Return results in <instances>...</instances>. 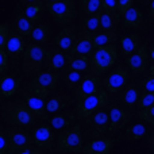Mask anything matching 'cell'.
I'll list each match as a JSON object with an SVG mask.
<instances>
[{
  "instance_id": "30bf717a",
  "label": "cell",
  "mask_w": 154,
  "mask_h": 154,
  "mask_svg": "<svg viewBox=\"0 0 154 154\" xmlns=\"http://www.w3.org/2000/svg\"><path fill=\"white\" fill-rule=\"evenodd\" d=\"M32 138L34 143L38 149L43 152H51L53 147H56V134L54 128L50 126V123H39L32 130Z\"/></svg>"
},
{
  "instance_id": "d590c367",
  "label": "cell",
  "mask_w": 154,
  "mask_h": 154,
  "mask_svg": "<svg viewBox=\"0 0 154 154\" xmlns=\"http://www.w3.org/2000/svg\"><path fill=\"white\" fill-rule=\"evenodd\" d=\"M82 79H84V76H82L81 72L69 70V72H66V75L64 76V82L69 89H76V88L81 84Z\"/></svg>"
},
{
  "instance_id": "1f68e13d",
  "label": "cell",
  "mask_w": 154,
  "mask_h": 154,
  "mask_svg": "<svg viewBox=\"0 0 154 154\" xmlns=\"http://www.w3.org/2000/svg\"><path fill=\"white\" fill-rule=\"evenodd\" d=\"M91 69V57L88 56H73L68 66V72L73 70V72H87Z\"/></svg>"
},
{
  "instance_id": "5b68a950",
  "label": "cell",
  "mask_w": 154,
  "mask_h": 154,
  "mask_svg": "<svg viewBox=\"0 0 154 154\" xmlns=\"http://www.w3.org/2000/svg\"><path fill=\"white\" fill-rule=\"evenodd\" d=\"M118 60V48L115 45L95 49L91 56V70L93 75H103L115 65Z\"/></svg>"
},
{
  "instance_id": "c3c4849f",
  "label": "cell",
  "mask_w": 154,
  "mask_h": 154,
  "mask_svg": "<svg viewBox=\"0 0 154 154\" xmlns=\"http://www.w3.org/2000/svg\"><path fill=\"white\" fill-rule=\"evenodd\" d=\"M149 54H150V60H153V61H154V45L152 46V48H150Z\"/></svg>"
},
{
  "instance_id": "db71d44e",
  "label": "cell",
  "mask_w": 154,
  "mask_h": 154,
  "mask_svg": "<svg viewBox=\"0 0 154 154\" xmlns=\"http://www.w3.org/2000/svg\"><path fill=\"white\" fill-rule=\"evenodd\" d=\"M2 2H3V0H2Z\"/></svg>"
},
{
  "instance_id": "ffe728a7",
  "label": "cell",
  "mask_w": 154,
  "mask_h": 154,
  "mask_svg": "<svg viewBox=\"0 0 154 154\" xmlns=\"http://www.w3.org/2000/svg\"><path fill=\"white\" fill-rule=\"evenodd\" d=\"M114 146V141L111 138H96L87 142L82 153L84 154H109Z\"/></svg>"
},
{
  "instance_id": "ba28073f",
  "label": "cell",
  "mask_w": 154,
  "mask_h": 154,
  "mask_svg": "<svg viewBox=\"0 0 154 154\" xmlns=\"http://www.w3.org/2000/svg\"><path fill=\"white\" fill-rule=\"evenodd\" d=\"M48 12L53 20L60 26L72 23L77 16V8L75 0H61V2L48 4Z\"/></svg>"
},
{
  "instance_id": "4316f807",
  "label": "cell",
  "mask_w": 154,
  "mask_h": 154,
  "mask_svg": "<svg viewBox=\"0 0 154 154\" xmlns=\"http://www.w3.org/2000/svg\"><path fill=\"white\" fill-rule=\"evenodd\" d=\"M46 10H48V7H46L45 2L43 0H37V2L32 3H27L26 7H24V14L32 23H37L39 19H42Z\"/></svg>"
},
{
  "instance_id": "d4e9b609",
  "label": "cell",
  "mask_w": 154,
  "mask_h": 154,
  "mask_svg": "<svg viewBox=\"0 0 154 154\" xmlns=\"http://www.w3.org/2000/svg\"><path fill=\"white\" fill-rule=\"evenodd\" d=\"M34 23L27 18L24 11L18 10L15 12V30L22 34L23 37H31L32 30H34Z\"/></svg>"
},
{
  "instance_id": "44dd1931",
  "label": "cell",
  "mask_w": 154,
  "mask_h": 154,
  "mask_svg": "<svg viewBox=\"0 0 154 154\" xmlns=\"http://www.w3.org/2000/svg\"><path fill=\"white\" fill-rule=\"evenodd\" d=\"M20 88V80L12 75H3L0 77V96L2 99H8L16 95Z\"/></svg>"
},
{
  "instance_id": "277c9868",
  "label": "cell",
  "mask_w": 154,
  "mask_h": 154,
  "mask_svg": "<svg viewBox=\"0 0 154 154\" xmlns=\"http://www.w3.org/2000/svg\"><path fill=\"white\" fill-rule=\"evenodd\" d=\"M48 49L39 43H29L23 53L22 68L26 76H35L42 72V66L45 65Z\"/></svg>"
},
{
  "instance_id": "ee69618b",
  "label": "cell",
  "mask_w": 154,
  "mask_h": 154,
  "mask_svg": "<svg viewBox=\"0 0 154 154\" xmlns=\"http://www.w3.org/2000/svg\"><path fill=\"white\" fill-rule=\"evenodd\" d=\"M142 89L143 92H154V76H147L142 80Z\"/></svg>"
},
{
  "instance_id": "83f0119b",
  "label": "cell",
  "mask_w": 154,
  "mask_h": 154,
  "mask_svg": "<svg viewBox=\"0 0 154 154\" xmlns=\"http://www.w3.org/2000/svg\"><path fill=\"white\" fill-rule=\"evenodd\" d=\"M146 134H147V127L145 126V123H134V125L128 126V127L126 128L122 139H126V141H130V142H135V141H139V139L145 138Z\"/></svg>"
},
{
  "instance_id": "11a10c76",
  "label": "cell",
  "mask_w": 154,
  "mask_h": 154,
  "mask_svg": "<svg viewBox=\"0 0 154 154\" xmlns=\"http://www.w3.org/2000/svg\"><path fill=\"white\" fill-rule=\"evenodd\" d=\"M8 154H10V153H8Z\"/></svg>"
},
{
  "instance_id": "ac0fdd59",
  "label": "cell",
  "mask_w": 154,
  "mask_h": 154,
  "mask_svg": "<svg viewBox=\"0 0 154 154\" xmlns=\"http://www.w3.org/2000/svg\"><path fill=\"white\" fill-rule=\"evenodd\" d=\"M75 97H72L70 95L65 92H60V93H56V95L50 96L46 101V109H48V114H51V115H56L58 112L64 111L68 106L73 103Z\"/></svg>"
},
{
  "instance_id": "484cf974",
  "label": "cell",
  "mask_w": 154,
  "mask_h": 154,
  "mask_svg": "<svg viewBox=\"0 0 154 154\" xmlns=\"http://www.w3.org/2000/svg\"><path fill=\"white\" fill-rule=\"evenodd\" d=\"M139 46H141V35L137 34V32L126 35L120 41L122 54L125 57H130L131 54H134L139 49Z\"/></svg>"
},
{
  "instance_id": "681fc988",
  "label": "cell",
  "mask_w": 154,
  "mask_h": 154,
  "mask_svg": "<svg viewBox=\"0 0 154 154\" xmlns=\"http://www.w3.org/2000/svg\"><path fill=\"white\" fill-rule=\"evenodd\" d=\"M45 2V4H53V3H57V2H61V0H43Z\"/></svg>"
},
{
  "instance_id": "8fae6325",
  "label": "cell",
  "mask_w": 154,
  "mask_h": 154,
  "mask_svg": "<svg viewBox=\"0 0 154 154\" xmlns=\"http://www.w3.org/2000/svg\"><path fill=\"white\" fill-rule=\"evenodd\" d=\"M101 84H103V80L97 75H93V73L85 75L81 84L73 91V97L76 101H80L88 96L95 95L101 89Z\"/></svg>"
},
{
  "instance_id": "b9f144b4",
  "label": "cell",
  "mask_w": 154,
  "mask_h": 154,
  "mask_svg": "<svg viewBox=\"0 0 154 154\" xmlns=\"http://www.w3.org/2000/svg\"><path fill=\"white\" fill-rule=\"evenodd\" d=\"M8 56L10 54L7 53L5 49H0V73H2V76L5 75V72L8 70V66H10V64H8Z\"/></svg>"
},
{
  "instance_id": "7dc6e473",
  "label": "cell",
  "mask_w": 154,
  "mask_h": 154,
  "mask_svg": "<svg viewBox=\"0 0 154 154\" xmlns=\"http://www.w3.org/2000/svg\"><path fill=\"white\" fill-rule=\"evenodd\" d=\"M149 147L152 149V152L154 153V131H153L152 135H150V139H149Z\"/></svg>"
},
{
  "instance_id": "4fadbf2b",
  "label": "cell",
  "mask_w": 154,
  "mask_h": 154,
  "mask_svg": "<svg viewBox=\"0 0 154 154\" xmlns=\"http://www.w3.org/2000/svg\"><path fill=\"white\" fill-rule=\"evenodd\" d=\"M95 45H93V34L85 29H81L77 32L76 42L73 45L72 50L69 51L72 56H88L91 57L95 51Z\"/></svg>"
},
{
  "instance_id": "603a6c76",
  "label": "cell",
  "mask_w": 154,
  "mask_h": 154,
  "mask_svg": "<svg viewBox=\"0 0 154 154\" xmlns=\"http://www.w3.org/2000/svg\"><path fill=\"white\" fill-rule=\"evenodd\" d=\"M27 45H26V39L22 34H19L18 31H11V37L7 42V46H5V50L10 56L12 57H18V56H23L24 50H26Z\"/></svg>"
},
{
  "instance_id": "7402d4cb",
  "label": "cell",
  "mask_w": 154,
  "mask_h": 154,
  "mask_svg": "<svg viewBox=\"0 0 154 154\" xmlns=\"http://www.w3.org/2000/svg\"><path fill=\"white\" fill-rule=\"evenodd\" d=\"M79 119L76 115V111H69V109H64V111L58 112V114L53 115V118L50 119V126L54 130H65L66 127H69L72 123H75V120Z\"/></svg>"
},
{
  "instance_id": "ab89813d",
  "label": "cell",
  "mask_w": 154,
  "mask_h": 154,
  "mask_svg": "<svg viewBox=\"0 0 154 154\" xmlns=\"http://www.w3.org/2000/svg\"><path fill=\"white\" fill-rule=\"evenodd\" d=\"M101 11L108 14H119L118 12V0H101Z\"/></svg>"
},
{
  "instance_id": "f5cc1de1",
  "label": "cell",
  "mask_w": 154,
  "mask_h": 154,
  "mask_svg": "<svg viewBox=\"0 0 154 154\" xmlns=\"http://www.w3.org/2000/svg\"><path fill=\"white\" fill-rule=\"evenodd\" d=\"M24 3H32V2H37V0H23Z\"/></svg>"
},
{
  "instance_id": "5bb4252c",
  "label": "cell",
  "mask_w": 154,
  "mask_h": 154,
  "mask_svg": "<svg viewBox=\"0 0 154 154\" xmlns=\"http://www.w3.org/2000/svg\"><path fill=\"white\" fill-rule=\"evenodd\" d=\"M72 57L73 56L70 53L62 51L60 49H50V50H48L45 66L48 68V70H53V72L66 70Z\"/></svg>"
},
{
  "instance_id": "d6986e66",
  "label": "cell",
  "mask_w": 154,
  "mask_h": 154,
  "mask_svg": "<svg viewBox=\"0 0 154 154\" xmlns=\"http://www.w3.org/2000/svg\"><path fill=\"white\" fill-rule=\"evenodd\" d=\"M76 38H77V32L75 27H64L54 37V42H56L57 48L60 50L69 53L76 42Z\"/></svg>"
},
{
  "instance_id": "cb8c5ba5",
  "label": "cell",
  "mask_w": 154,
  "mask_h": 154,
  "mask_svg": "<svg viewBox=\"0 0 154 154\" xmlns=\"http://www.w3.org/2000/svg\"><path fill=\"white\" fill-rule=\"evenodd\" d=\"M143 23V14L139 8L131 7L127 12L123 15V26L130 30H138L141 29Z\"/></svg>"
},
{
  "instance_id": "8d00e7d4",
  "label": "cell",
  "mask_w": 154,
  "mask_h": 154,
  "mask_svg": "<svg viewBox=\"0 0 154 154\" xmlns=\"http://www.w3.org/2000/svg\"><path fill=\"white\" fill-rule=\"evenodd\" d=\"M137 107H138L139 109L154 107V92H143L142 93L139 100H138Z\"/></svg>"
},
{
  "instance_id": "f546056e",
  "label": "cell",
  "mask_w": 154,
  "mask_h": 154,
  "mask_svg": "<svg viewBox=\"0 0 154 154\" xmlns=\"http://www.w3.org/2000/svg\"><path fill=\"white\" fill-rule=\"evenodd\" d=\"M51 34V29L49 26V23L43 22V23H39L34 27L31 34V39L34 41V43H39V45H45L49 41V37Z\"/></svg>"
},
{
  "instance_id": "74e56055",
  "label": "cell",
  "mask_w": 154,
  "mask_h": 154,
  "mask_svg": "<svg viewBox=\"0 0 154 154\" xmlns=\"http://www.w3.org/2000/svg\"><path fill=\"white\" fill-rule=\"evenodd\" d=\"M11 37V31H10V24L3 22L0 24V49H5L7 42Z\"/></svg>"
},
{
  "instance_id": "e0dca14e",
  "label": "cell",
  "mask_w": 154,
  "mask_h": 154,
  "mask_svg": "<svg viewBox=\"0 0 154 154\" xmlns=\"http://www.w3.org/2000/svg\"><path fill=\"white\" fill-rule=\"evenodd\" d=\"M131 114L125 108L120 107H112L109 111V134H116L126 128V126L130 123Z\"/></svg>"
},
{
  "instance_id": "bcb514c9",
  "label": "cell",
  "mask_w": 154,
  "mask_h": 154,
  "mask_svg": "<svg viewBox=\"0 0 154 154\" xmlns=\"http://www.w3.org/2000/svg\"><path fill=\"white\" fill-rule=\"evenodd\" d=\"M149 16L154 20V0H152L149 4Z\"/></svg>"
},
{
  "instance_id": "9a60e30c",
  "label": "cell",
  "mask_w": 154,
  "mask_h": 154,
  "mask_svg": "<svg viewBox=\"0 0 154 154\" xmlns=\"http://www.w3.org/2000/svg\"><path fill=\"white\" fill-rule=\"evenodd\" d=\"M149 61H150V54L147 51L146 45H141L135 53L131 54L126 60L128 69L133 73H143L149 68Z\"/></svg>"
},
{
  "instance_id": "7c38bea8",
  "label": "cell",
  "mask_w": 154,
  "mask_h": 154,
  "mask_svg": "<svg viewBox=\"0 0 154 154\" xmlns=\"http://www.w3.org/2000/svg\"><path fill=\"white\" fill-rule=\"evenodd\" d=\"M127 81H128V72L123 65L116 66L108 76L104 79L103 84L106 87V91L111 95H115L119 91H123L127 87Z\"/></svg>"
},
{
  "instance_id": "836d02e7",
  "label": "cell",
  "mask_w": 154,
  "mask_h": 154,
  "mask_svg": "<svg viewBox=\"0 0 154 154\" xmlns=\"http://www.w3.org/2000/svg\"><path fill=\"white\" fill-rule=\"evenodd\" d=\"M82 29L91 31L92 34H96L101 30V12L96 14V15L85 16L84 22H82Z\"/></svg>"
},
{
  "instance_id": "816d5d0a",
  "label": "cell",
  "mask_w": 154,
  "mask_h": 154,
  "mask_svg": "<svg viewBox=\"0 0 154 154\" xmlns=\"http://www.w3.org/2000/svg\"><path fill=\"white\" fill-rule=\"evenodd\" d=\"M139 3H142V4H147V3H149L150 4V2H152V0H138Z\"/></svg>"
},
{
  "instance_id": "2e32d148",
  "label": "cell",
  "mask_w": 154,
  "mask_h": 154,
  "mask_svg": "<svg viewBox=\"0 0 154 154\" xmlns=\"http://www.w3.org/2000/svg\"><path fill=\"white\" fill-rule=\"evenodd\" d=\"M20 99L27 104V107L31 109L32 114L37 118H39V119H45L46 118V115H48V109H46V101H48V99L32 95V93L27 92L26 89L22 91Z\"/></svg>"
},
{
  "instance_id": "e575fe53",
  "label": "cell",
  "mask_w": 154,
  "mask_h": 154,
  "mask_svg": "<svg viewBox=\"0 0 154 154\" xmlns=\"http://www.w3.org/2000/svg\"><path fill=\"white\" fill-rule=\"evenodd\" d=\"M119 14L101 12V31H114L119 22Z\"/></svg>"
},
{
  "instance_id": "f35d334b",
  "label": "cell",
  "mask_w": 154,
  "mask_h": 154,
  "mask_svg": "<svg viewBox=\"0 0 154 154\" xmlns=\"http://www.w3.org/2000/svg\"><path fill=\"white\" fill-rule=\"evenodd\" d=\"M138 118L145 123H149V125L154 126V107L150 108H143L138 111Z\"/></svg>"
},
{
  "instance_id": "9c48e42d",
  "label": "cell",
  "mask_w": 154,
  "mask_h": 154,
  "mask_svg": "<svg viewBox=\"0 0 154 154\" xmlns=\"http://www.w3.org/2000/svg\"><path fill=\"white\" fill-rule=\"evenodd\" d=\"M7 133L10 139V153H18L35 146L32 134H30L26 128L12 126L7 128Z\"/></svg>"
},
{
  "instance_id": "6da1fadb",
  "label": "cell",
  "mask_w": 154,
  "mask_h": 154,
  "mask_svg": "<svg viewBox=\"0 0 154 154\" xmlns=\"http://www.w3.org/2000/svg\"><path fill=\"white\" fill-rule=\"evenodd\" d=\"M2 119L10 126L22 128H31L37 122V116L22 99L11 100L3 107Z\"/></svg>"
},
{
  "instance_id": "52a82bcc",
  "label": "cell",
  "mask_w": 154,
  "mask_h": 154,
  "mask_svg": "<svg viewBox=\"0 0 154 154\" xmlns=\"http://www.w3.org/2000/svg\"><path fill=\"white\" fill-rule=\"evenodd\" d=\"M82 128H84V134L89 138H101L107 133H109V114L106 109L95 112L85 119Z\"/></svg>"
},
{
  "instance_id": "60d3db41",
  "label": "cell",
  "mask_w": 154,
  "mask_h": 154,
  "mask_svg": "<svg viewBox=\"0 0 154 154\" xmlns=\"http://www.w3.org/2000/svg\"><path fill=\"white\" fill-rule=\"evenodd\" d=\"M10 153V139H8L7 130H2L0 133V154Z\"/></svg>"
},
{
  "instance_id": "f6af8a7d",
  "label": "cell",
  "mask_w": 154,
  "mask_h": 154,
  "mask_svg": "<svg viewBox=\"0 0 154 154\" xmlns=\"http://www.w3.org/2000/svg\"><path fill=\"white\" fill-rule=\"evenodd\" d=\"M10 154H43V150L38 149V147H31V149L22 150V152H18V153H10Z\"/></svg>"
},
{
  "instance_id": "8992f818",
  "label": "cell",
  "mask_w": 154,
  "mask_h": 154,
  "mask_svg": "<svg viewBox=\"0 0 154 154\" xmlns=\"http://www.w3.org/2000/svg\"><path fill=\"white\" fill-rule=\"evenodd\" d=\"M109 100V93L104 89H100L97 93L92 96L82 99V100L77 101L76 103V115L80 120L87 119L91 115H93L95 112L104 109V107L108 104Z\"/></svg>"
},
{
  "instance_id": "f1b7e54d",
  "label": "cell",
  "mask_w": 154,
  "mask_h": 154,
  "mask_svg": "<svg viewBox=\"0 0 154 154\" xmlns=\"http://www.w3.org/2000/svg\"><path fill=\"white\" fill-rule=\"evenodd\" d=\"M139 97H141V93H139V89L135 85H127L120 93V101L125 107L137 106Z\"/></svg>"
},
{
  "instance_id": "7bdbcfd3",
  "label": "cell",
  "mask_w": 154,
  "mask_h": 154,
  "mask_svg": "<svg viewBox=\"0 0 154 154\" xmlns=\"http://www.w3.org/2000/svg\"><path fill=\"white\" fill-rule=\"evenodd\" d=\"M134 4V0H118V12L119 15H125Z\"/></svg>"
},
{
  "instance_id": "4dcf8cb0",
  "label": "cell",
  "mask_w": 154,
  "mask_h": 154,
  "mask_svg": "<svg viewBox=\"0 0 154 154\" xmlns=\"http://www.w3.org/2000/svg\"><path fill=\"white\" fill-rule=\"evenodd\" d=\"M118 39V31H99L93 34V45L95 48H103V46L114 45Z\"/></svg>"
},
{
  "instance_id": "f907efd6",
  "label": "cell",
  "mask_w": 154,
  "mask_h": 154,
  "mask_svg": "<svg viewBox=\"0 0 154 154\" xmlns=\"http://www.w3.org/2000/svg\"><path fill=\"white\" fill-rule=\"evenodd\" d=\"M149 76H154V65H152V66H149Z\"/></svg>"
},
{
  "instance_id": "3957f363",
  "label": "cell",
  "mask_w": 154,
  "mask_h": 154,
  "mask_svg": "<svg viewBox=\"0 0 154 154\" xmlns=\"http://www.w3.org/2000/svg\"><path fill=\"white\" fill-rule=\"evenodd\" d=\"M60 81L58 72H53V70H42L38 75L32 76L31 79L27 81L26 88L24 89L27 92L37 95L39 97L49 99L50 95L56 91L57 85Z\"/></svg>"
},
{
  "instance_id": "d6a6232c",
  "label": "cell",
  "mask_w": 154,
  "mask_h": 154,
  "mask_svg": "<svg viewBox=\"0 0 154 154\" xmlns=\"http://www.w3.org/2000/svg\"><path fill=\"white\" fill-rule=\"evenodd\" d=\"M80 11L85 16L96 15V14L103 12L101 11V0H80L79 2Z\"/></svg>"
},
{
  "instance_id": "7a4b0ae2",
  "label": "cell",
  "mask_w": 154,
  "mask_h": 154,
  "mask_svg": "<svg viewBox=\"0 0 154 154\" xmlns=\"http://www.w3.org/2000/svg\"><path fill=\"white\" fill-rule=\"evenodd\" d=\"M84 128L80 123L62 130L56 141V152L58 154L81 153L84 150Z\"/></svg>"
}]
</instances>
